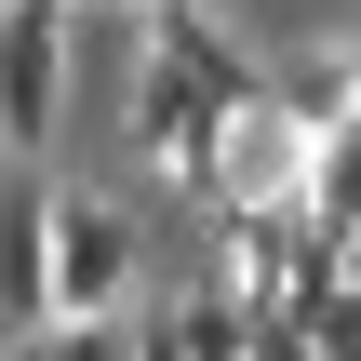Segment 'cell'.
<instances>
[{"label":"cell","mask_w":361,"mask_h":361,"mask_svg":"<svg viewBox=\"0 0 361 361\" xmlns=\"http://www.w3.org/2000/svg\"><path fill=\"white\" fill-rule=\"evenodd\" d=\"M134 13H161V0H134Z\"/></svg>","instance_id":"7"},{"label":"cell","mask_w":361,"mask_h":361,"mask_svg":"<svg viewBox=\"0 0 361 361\" xmlns=\"http://www.w3.org/2000/svg\"><path fill=\"white\" fill-rule=\"evenodd\" d=\"M134 281V214L107 188H54V322H121Z\"/></svg>","instance_id":"2"},{"label":"cell","mask_w":361,"mask_h":361,"mask_svg":"<svg viewBox=\"0 0 361 361\" xmlns=\"http://www.w3.org/2000/svg\"><path fill=\"white\" fill-rule=\"evenodd\" d=\"M54 335V188H0V348Z\"/></svg>","instance_id":"3"},{"label":"cell","mask_w":361,"mask_h":361,"mask_svg":"<svg viewBox=\"0 0 361 361\" xmlns=\"http://www.w3.org/2000/svg\"><path fill=\"white\" fill-rule=\"evenodd\" d=\"M161 335H174V361H255L268 348V308H241L228 281H188V295L161 308Z\"/></svg>","instance_id":"4"},{"label":"cell","mask_w":361,"mask_h":361,"mask_svg":"<svg viewBox=\"0 0 361 361\" xmlns=\"http://www.w3.org/2000/svg\"><path fill=\"white\" fill-rule=\"evenodd\" d=\"M40 361H134V322H54Z\"/></svg>","instance_id":"6"},{"label":"cell","mask_w":361,"mask_h":361,"mask_svg":"<svg viewBox=\"0 0 361 361\" xmlns=\"http://www.w3.org/2000/svg\"><path fill=\"white\" fill-rule=\"evenodd\" d=\"M281 322L308 335V361H361V268H322V281H308Z\"/></svg>","instance_id":"5"},{"label":"cell","mask_w":361,"mask_h":361,"mask_svg":"<svg viewBox=\"0 0 361 361\" xmlns=\"http://www.w3.org/2000/svg\"><path fill=\"white\" fill-rule=\"evenodd\" d=\"M67 80H80L67 0H0V147H40L67 121Z\"/></svg>","instance_id":"1"}]
</instances>
